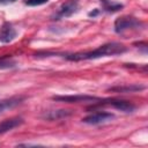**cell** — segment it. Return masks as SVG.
Masks as SVG:
<instances>
[{
    "label": "cell",
    "instance_id": "6da1fadb",
    "mask_svg": "<svg viewBox=\"0 0 148 148\" xmlns=\"http://www.w3.org/2000/svg\"><path fill=\"white\" fill-rule=\"evenodd\" d=\"M127 49L125 45L120 43H106L101 46H98L95 50L91 51H86V52H76L72 54H66V59L71 61H81V60H90V59H97L102 57H109V56H116V54H121L126 52Z\"/></svg>",
    "mask_w": 148,
    "mask_h": 148
},
{
    "label": "cell",
    "instance_id": "7a4b0ae2",
    "mask_svg": "<svg viewBox=\"0 0 148 148\" xmlns=\"http://www.w3.org/2000/svg\"><path fill=\"white\" fill-rule=\"evenodd\" d=\"M141 27H143V23L133 16H121L118 17L114 22V31L117 34H123L125 31L139 29Z\"/></svg>",
    "mask_w": 148,
    "mask_h": 148
},
{
    "label": "cell",
    "instance_id": "3957f363",
    "mask_svg": "<svg viewBox=\"0 0 148 148\" xmlns=\"http://www.w3.org/2000/svg\"><path fill=\"white\" fill-rule=\"evenodd\" d=\"M52 99L64 103H94L101 101V98L90 95H57L53 96Z\"/></svg>",
    "mask_w": 148,
    "mask_h": 148
},
{
    "label": "cell",
    "instance_id": "277c9868",
    "mask_svg": "<svg viewBox=\"0 0 148 148\" xmlns=\"http://www.w3.org/2000/svg\"><path fill=\"white\" fill-rule=\"evenodd\" d=\"M113 118H114V114L111 112L98 111V112H94V113L84 117L82 119V121L86 124H89V125H99V124H104L106 121H110Z\"/></svg>",
    "mask_w": 148,
    "mask_h": 148
},
{
    "label": "cell",
    "instance_id": "5b68a950",
    "mask_svg": "<svg viewBox=\"0 0 148 148\" xmlns=\"http://www.w3.org/2000/svg\"><path fill=\"white\" fill-rule=\"evenodd\" d=\"M98 105H110L113 106L117 110H120L123 112H133L135 110V105L132 102L128 101H124V99H108L106 102H102V99L99 101Z\"/></svg>",
    "mask_w": 148,
    "mask_h": 148
},
{
    "label": "cell",
    "instance_id": "8992f818",
    "mask_svg": "<svg viewBox=\"0 0 148 148\" xmlns=\"http://www.w3.org/2000/svg\"><path fill=\"white\" fill-rule=\"evenodd\" d=\"M16 35L17 32L15 28L9 22H5L2 27L0 28V42L1 43H10L12 40L15 39Z\"/></svg>",
    "mask_w": 148,
    "mask_h": 148
},
{
    "label": "cell",
    "instance_id": "52a82bcc",
    "mask_svg": "<svg viewBox=\"0 0 148 148\" xmlns=\"http://www.w3.org/2000/svg\"><path fill=\"white\" fill-rule=\"evenodd\" d=\"M76 10H77V3H76V1H68V2L64 3V5L59 8L58 13H57L56 16H54V17H56L54 20L61 18V17L71 16V15L74 14Z\"/></svg>",
    "mask_w": 148,
    "mask_h": 148
},
{
    "label": "cell",
    "instance_id": "ba28073f",
    "mask_svg": "<svg viewBox=\"0 0 148 148\" xmlns=\"http://www.w3.org/2000/svg\"><path fill=\"white\" fill-rule=\"evenodd\" d=\"M23 123V119L21 117H14L9 119H5L0 123V134H3L8 131H12L13 128L20 126Z\"/></svg>",
    "mask_w": 148,
    "mask_h": 148
},
{
    "label": "cell",
    "instance_id": "9c48e42d",
    "mask_svg": "<svg viewBox=\"0 0 148 148\" xmlns=\"http://www.w3.org/2000/svg\"><path fill=\"white\" fill-rule=\"evenodd\" d=\"M71 114L69 110H52V111H47L43 114V118L47 119V120H59L62 118H66Z\"/></svg>",
    "mask_w": 148,
    "mask_h": 148
},
{
    "label": "cell",
    "instance_id": "30bf717a",
    "mask_svg": "<svg viewBox=\"0 0 148 148\" xmlns=\"http://www.w3.org/2000/svg\"><path fill=\"white\" fill-rule=\"evenodd\" d=\"M23 101V97H10V98H6V99H0V113L7 109H12L18 104H21V102Z\"/></svg>",
    "mask_w": 148,
    "mask_h": 148
},
{
    "label": "cell",
    "instance_id": "8fae6325",
    "mask_svg": "<svg viewBox=\"0 0 148 148\" xmlns=\"http://www.w3.org/2000/svg\"><path fill=\"white\" fill-rule=\"evenodd\" d=\"M101 5H102V8L105 12H109V13L118 12L119 9L123 8V5L121 3L116 2V1H112V0H101Z\"/></svg>",
    "mask_w": 148,
    "mask_h": 148
},
{
    "label": "cell",
    "instance_id": "7c38bea8",
    "mask_svg": "<svg viewBox=\"0 0 148 148\" xmlns=\"http://www.w3.org/2000/svg\"><path fill=\"white\" fill-rule=\"evenodd\" d=\"M142 89H145V87L139 86V84H131V86H121V87L110 88V90L117 91V92H134V91H140Z\"/></svg>",
    "mask_w": 148,
    "mask_h": 148
},
{
    "label": "cell",
    "instance_id": "4fadbf2b",
    "mask_svg": "<svg viewBox=\"0 0 148 148\" xmlns=\"http://www.w3.org/2000/svg\"><path fill=\"white\" fill-rule=\"evenodd\" d=\"M15 66V61L10 58L3 57L0 59V69H5V68H12Z\"/></svg>",
    "mask_w": 148,
    "mask_h": 148
},
{
    "label": "cell",
    "instance_id": "5bb4252c",
    "mask_svg": "<svg viewBox=\"0 0 148 148\" xmlns=\"http://www.w3.org/2000/svg\"><path fill=\"white\" fill-rule=\"evenodd\" d=\"M49 0H25V5L28 6H40L46 3Z\"/></svg>",
    "mask_w": 148,
    "mask_h": 148
},
{
    "label": "cell",
    "instance_id": "9a60e30c",
    "mask_svg": "<svg viewBox=\"0 0 148 148\" xmlns=\"http://www.w3.org/2000/svg\"><path fill=\"white\" fill-rule=\"evenodd\" d=\"M14 1H16V0H0V3H2V5H5V3H12Z\"/></svg>",
    "mask_w": 148,
    "mask_h": 148
}]
</instances>
